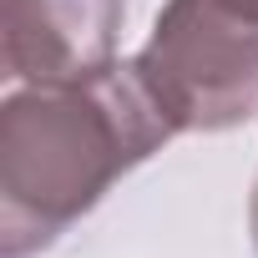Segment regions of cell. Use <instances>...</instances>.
Wrapping results in <instances>:
<instances>
[{
    "label": "cell",
    "instance_id": "obj_1",
    "mask_svg": "<svg viewBox=\"0 0 258 258\" xmlns=\"http://www.w3.org/2000/svg\"><path fill=\"white\" fill-rule=\"evenodd\" d=\"M172 137L177 126L137 61L71 86L11 91L0 106V253L26 258L56 243Z\"/></svg>",
    "mask_w": 258,
    "mask_h": 258
},
{
    "label": "cell",
    "instance_id": "obj_2",
    "mask_svg": "<svg viewBox=\"0 0 258 258\" xmlns=\"http://www.w3.org/2000/svg\"><path fill=\"white\" fill-rule=\"evenodd\" d=\"M132 61L177 132H228L258 111V0H167Z\"/></svg>",
    "mask_w": 258,
    "mask_h": 258
},
{
    "label": "cell",
    "instance_id": "obj_3",
    "mask_svg": "<svg viewBox=\"0 0 258 258\" xmlns=\"http://www.w3.org/2000/svg\"><path fill=\"white\" fill-rule=\"evenodd\" d=\"M126 0H6V76L71 86L116 66Z\"/></svg>",
    "mask_w": 258,
    "mask_h": 258
},
{
    "label": "cell",
    "instance_id": "obj_4",
    "mask_svg": "<svg viewBox=\"0 0 258 258\" xmlns=\"http://www.w3.org/2000/svg\"><path fill=\"white\" fill-rule=\"evenodd\" d=\"M248 228H253V248H258V182H253V198H248Z\"/></svg>",
    "mask_w": 258,
    "mask_h": 258
}]
</instances>
